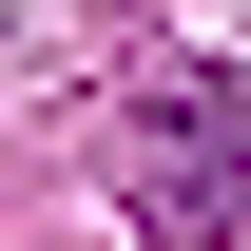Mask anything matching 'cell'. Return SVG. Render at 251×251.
Instances as JSON below:
<instances>
[{
  "label": "cell",
  "mask_w": 251,
  "mask_h": 251,
  "mask_svg": "<svg viewBox=\"0 0 251 251\" xmlns=\"http://www.w3.org/2000/svg\"><path fill=\"white\" fill-rule=\"evenodd\" d=\"M116 213L155 251H232L251 232V77L232 58H193V77H155L116 116Z\"/></svg>",
  "instance_id": "cell-1"
}]
</instances>
